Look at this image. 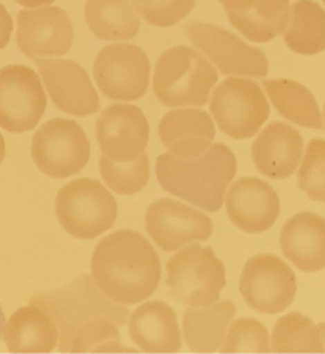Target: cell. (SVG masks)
<instances>
[{"instance_id": "60d3db41", "label": "cell", "mask_w": 325, "mask_h": 354, "mask_svg": "<svg viewBox=\"0 0 325 354\" xmlns=\"http://www.w3.org/2000/svg\"><path fill=\"white\" fill-rule=\"evenodd\" d=\"M322 1H324V3H325V0H322Z\"/></svg>"}, {"instance_id": "7c38bea8", "label": "cell", "mask_w": 325, "mask_h": 354, "mask_svg": "<svg viewBox=\"0 0 325 354\" xmlns=\"http://www.w3.org/2000/svg\"><path fill=\"white\" fill-rule=\"evenodd\" d=\"M46 106V93L32 68L11 64L0 69V127L11 133L32 130Z\"/></svg>"}, {"instance_id": "7402d4cb", "label": "cell", "mask_w": 325, "mask_h": 354, "mask_svg": "<svg viewBox=\"0 0 325 354\" xmlns=\"http://www.w3.org/2000/svg\"><path fill=\"white\" fill-rule=\"evenodd\" d=\"M228 22L248 40L266 43L286 26L289 0H221Z\"/></svg>"}, {"instance_id": "9a60e30c", "label": "cell", "mask_w": 325, "mask_h": 354, "mask_svg": "<svg viewBox=\"0 0 325 354\" xmlns=\"http://www.w3.org/2000/svg\"><path fill=\"white\" fill-rule=\"evenodd\" d=\"M95 136L104 156L113 162H130L145 152L149 126L138 106L115 104L101 112Z\"/></svg>"}, {"instance_id": "6da1fadb", "label": "cell", "mask_w": 325, "mask_h": 354, "mask_svg": "<svg viewBox=\"0 0 325 354\" xmlns=\"http://www.w3.org/2000/svg\"><path fill=\"white\" fill-rule=\"evenodd\" d=\"M91 277L98 289L118 304L148 299L160 279V261L154 246L137 231L118 230L93 250Z\"/></svg>"}, {"instance_id": "d6986e66", "label": "cell", "mask_w": 325, "mask_h": 354, "mask_svg": "<svg viewBox=\"0 0 325 354\" xmlns=\"http://www.w3.org/2000/svg\"><path fill=\"white\" fill-rule=\"evenodd\" d=\"M303 153L300 133L282 122L267 124L252 144V159L257 170L270 178H288L299 167Z\"/></svg>"}, {"instance_id": "d4e9b609", "label": "cell", "mask_w": 325, "mask_h": 354, "mask_svg": "<svg viewBox=\"0 0 325 354\" xmlns=\"http://www.w3.org/2000/svg\"><path fill=\"white\" fill-rule=\"evenodd\" d=\"M84 19L95 37L108 41L130 40L141 25L131 0H86Z\"/></svg>"}, {"instance_id": "cb8c5ba5", "label": "cell", "mask_w": 325, "mask_h": 354, "mask_svg": "<svg viewBox=\"0 0 325 354\" xmlns=\"http://www.w3.org/2000/svg\"><path fill=\"white\" fill-rule=\"evenodd\" d=\"M234 314L235 306L228 300L187 308L181 325L185 343L195 353H216Z\"/></svg>"}, {"instance_id": "4dcf8cb0", "label": "cell", "mask_w": 325, "mask_h": 354, "mask_svg": "<svg viewBox=\"0 0 325 354\" xmlns=\"http://www.w3.org/2000/svg\"><path fill=\"white\" fill-rule=\"evenodd\" d=\"M221 353H270L268 330L254 318L235 319L221 343Z\"/></svg>"}, {"instance_id": "4316f807", "label": "cell", "mask_w": 325, "mask_h": 354, "mask_svg": "<svg viewBox=\"0 0 325 354\" xmlns=\"http://www.w3.org/2000/svg\"><path fill=\"white\" fill-rule=\"evenodd\" d=\"M261 84L284 118L303 127H324L315 97L306 86L289 79H268L263 80Z\"/></svg>"}, {"instance_id": "603a6c76", "label": "cell", "mask_w": 325, "mask_h": 354, "mask_svg": "<svg viewBox=\"0 0 325 354\" xmlns=\"http://www.w3.org/2000/svg\"><path fill=\"white\" fill-rule=\"evenodd\" d=\"M4 342L10 353H50L58 343V329L37 306L19 307L6 322Z\"/></svg>"}, {"instance_id": "f35d334b", "label": "cell", "mask_w": 325, "mask_h": 354, "mask_svg": "<svg viewBox=\"0 0 325 354\" xmlns=\"http://www.w3.org/2000/svg\"><path fill=\"white\" fill-rule=\"evenodd\" d=\"M324 120H325V104H324Z\"/></svg>"}, {"instance_id": "d6a6232c", "label": "cell", "mask_w": 325, "mask_h": 354, "mask_svg": "<svg viewBox=\"0 0 325 354\" xmlns=\"http://www.w3.org/2000/svg\"><path fill=\"white\" fill-rule=\"evenodd\" d=\"M131 3L145 22L167 28L184 19L194 10L196 0H131Z\"/></svg>"}, {"instance_id": "5b68a950", "label": "cell", "mask_w": 325, "mask_h": 354, "mask_svg": "<svg viewBox=\"0 0 325 354\" xmlns=\"http://www.w3.org/2000/svg\"><path fill=\"white\" fill-rule=\"evenodd\" d=\"M166 271L170 296L188 307L212 306L225 286L224 263L207 246L183 248L167 260Z\"/></svg>"}, {"instance_id": "8992f818", "label": "cell", "mask_w": 325, "mask_h": 354, "mask_svg": "<svg viewBox=\"0 0 325 354\" xmlns=\"http://www.w3.org/2000/svg\"><path fill=\"white\" fill-rule=\"evenodd\" d=\"M55 216L72 236L93 239L108 231L118 214L112 194L97 180L76 178L65 184L54 202Z\"/></svg>"}, {"instance_id": "484cf974", "label": "cell", "mask_w": 325, "mask_h": 354, "mask_svg": "<svg viewBox=\"0 0 325 354\" xmlns=\"http://www.w3.org/2000/svg\"><path fill=\"white\" fill-rule=\"evenodd\" d=\"M285 44L296 54L315 55L325 50V10L314 0H296L281 33Z\"/></svg>"}, {"instance_id": "9c48e42d", "label": "cell", "mask_w": 325, "mask_h": 354, "mask_svg": "<svg viewBox=\"0 0 325 354\" xmlns=\"http://www.w3.org/2000/svg\"><path fill=\"white\" fill-rule=\"evenodd\" d=\"M151 65L147 53L130 43H113L98 51L93 76L101 93L115 101L141 98L149 83Z\"/></svg>"}, {"instance_id": "3957f363", "label": "cell", "mask_w": 325, "mask_h": 354, "mask_svg": "<svg viewBox=\"0 0 325 354\" xmlns=\"http://www.w3.org/2000/svg\"><path fill=\"white\" fill-rule=\"evenodd\" d=\"M29 304L37 306L53 319L58 329V350L62 353H68L71 339L82 326L100 318H108L119 326L129 317L127 307L109 300L89 274H80L61 288L33 295Z\"/></svg>"}, {"instance_id": "1f68e13d", "label": "cell", "mask_w": 325, "mask_h": 354, "mask_svg": "<svg viewBox=\"0 0 325 354\" xmlns=\"http://www.w3.org/2000/svg\"><path fill=\"white\" fill-rule=\"evenodd\" d=\"M297 180L310 199L325 202V140L313 138L307 144Z\"/></svg>"}, {"instance_id": "2e32d148", "label": "cell", "mask_w": 325, "mask_h": 354, "mask_svg": "<svg viewBox=\"0 0 325 354\" xmlns=\"http://www.w3.org/2000/svg\"><path fill=\"white\" fill-rule=\"evenodd\" d=\"M36 65L46 90L58 109L76 116L98 112L97 91L82 65L61 58H37Z\"/></svg>"}, {"instance_id": "8d00e7d4", "label": "cell", "mask_w": 325, "mask_h": 354, "mask_svg": "<svg viewBox=\"0 0 325 354\" xmlns=\"http://www.w3.org/2000/svg\"><path fill=\"white\" fill-rule=\"evenodd\" d=\"M4 156H6V144H4V138H3V136L0 134V163L3 162Z\"/></svg>"}, {"instance_id": "ffe728a7", "label": "cell", "mask_w": 325, "mask_h": 354, "mask_svg": "<svg viewBox=\"0 0 325 354\" xmlns=\"http://www.w3.org/2000/svg\"><path fill=\"white\" fill-rule=\"evenodd\" d=\"M284 256L299 270L314 272L325 268V218L300 212L288 218L281 230Z\"/></svg>"}, {"instance_id": "e0dca14e", "label": "cell", "mask_w": 325, "mask_h": 354, "mask_svg": "<svg viewBox=\"0 0 325 354\" xmlns=\"http://www.w3.org/2000/svg\"><path fill=\"white\" fill-rule=\"evenodd\" d=\"M225 210L239 230L259 234L275 223L279 214V198L268 183L256 177H242L228 188Z\"/></svg>"}, {"instance_id": "e575fe53", "label": "cell", "mask_w": 325, "mask_h": 354, "mask_svg": "<svg viewBox=\"0 0 325 354\" xmlns=\"http://www.w3.org/2000/svg\"><path fill=\"white\" fill-rule=\"evenodd\" d=\"M19 6L25 8H36V7H43V6H50L55 0H15Z\"/></svg>"}, {"instance_id": "74e56055", "label": "cell", "mask_w": 325, "mask_h": 354, "mask_svg": "<svg viewBox=\"0 0 325 354\" xmlns=\"http://www.w3.org/2000/svg\"><path fill=\"white\" fill-rule=\"evenodd\" d=\"M318 328H319V330H321V335H322V342H324V346H325V322H321V324L318 325Z\"/></svg>"}, {"instance_id": "d590c367", "label": "cell", "mask_w": 325, "mask_h": 354, "mask_svg": "<svg viewBox=\"0 0 325 354\" xmlns=\"http://www.w3.org/2000/svg\"><path fill=\"white\" fill-rule=\"evenodd\" d=\"M6 317H4V314H3V311H1V306H0V337L4 335V329H6Z\"/></svg>"}, {"instance_id": "52a82bcc", "label": "cell", "mask_w": 325, "mask_h": 354, "mask_svg": "<svg viewBox=\"0 0 325 354\" xmlns=\"http://www.w3.org/2000/svg\"><path fill=\"white\" fill-rule=\"evenodd\" d=\"M209 109L219 129L236 140L253 137L270 116L263 90L243 76L224 79L213 90Z\"/></svg>"}, {"instance_id": "5bb4252c", "label": "cell", "mask_w": 325, "mask_h": 354, "mask_svg": "<svg viewBox=\"0 0 325 354\" xmlns=\"http://www.w3.org/2000/svg\"><path fill=\"white\" fill-rule=\"evenodd\" d=\"M145 230L165 252L195 241H207L213 232L212 220L202 212L170 198L152 202L145 212Z\"/></svg>"}, {"instance_id": "4fadbf2b", "label": "cell", "mask_w": 325, "mask_h": 354, "mask_svg": "<svg viewBox=\"0 0 325 354\" xmlns=\"http://www.w3.org/2000/svg\"><path fill=\"white\" fill-rule=\"evenodd\" d=\"M17 44L29 58L59 57L73 41V26L65 10L57 6L24 8L17 15Z\"/></svg>"}, {"instance_id": "f1b7e54d", "label": "cell", "mask_w": 325, "mask_h": 354, "mask_svg": "<svg viewBox=\"0 0 325 354\" xmlns=\"http://www.w3.org/2000/svg\"><path fill=\"white\" fill-rule=\"evenodd\" d=\"M100 173L111 189L122 195H133L148 183L149 160L145 152L130 162H113L102 155L100 158Z\"/></svg>"}, {"instance_id": "ba28073f", "label": "cell", "mask_w": 325, "mask_h": 354, "mask_svg": "<svg viewBox=\"0 0 325 354\" xmlns=\"http://www.w3.org/2000/svg\"><path fill=\"white\" fill-rule=\"evenodd\" d=\"M32 158L46 176L66 178L79 173L89 162L90 142L79 123L55 118L33 134Z\"/></svg>"}, {"instance_id": "44dd1931", "label": "cell", "mask_w": 325, "mask_h": 354, "mask_svg": "<svg viewBox=\"0 0 325 354\" xmlns=\"http://www.w3.org/2000/svg\"><path fill=\"white\" fill-rule=\"evenodd\" d=\"M129 335L145 353H177L181 350L177 315L162 300L145 301L131 313Z\"/></svg>"}, {"instance_id": "ac0fdd59", "label": "cell", "mask_w": 325, "mask_h": 354, "mask_svg": "<svg viewBox=\"0 0 325 354\" xmlns=\"http://www.w3.org/2000/svg\"><path fill=\"white\" fill-rule=\"evenodd\" d=\"M158 134L171 155L192 159L212 147L216 129L207 112L196 108H177L163 115Z\"/></svg>"}, {"instance_id": "f546056e", "label": "cell", "mask_w": 325, "mask_h": 354, "mask_svg": "<svg viewBox=\"0 0 325 354\" xmlns=\"http://www.w3.org/2000/svg\"><path fill=\"white\" fill-rule=\"evenodd\" d=\"M131 351L122 346L118 325L100 318L82 326L71 339L68 353H120Z\"/></svg>"}, {"instance_id": "836d02e7", "label": "cell", "mask_w": 325, "mask_h": 354, "mask_svg": "<svg viewBox=\"0 0 325 354\" xmlns=\"http://www.w3.org/2000/svg\"><path fill=\"white\" fill-rule=\"evenodd\" d=\"M14 29L12 18L7 8L0 3V50L7 46L11 39V33Z\"/></svg>"}, {"instance_id": "277c9868", "label": "cell", "mask_w": 325, "mask_h": 354, "mask_svg": "<svg viewBox=\"0 0 325 354\" xmlns=\"http://www.w3.org/2000/svg\"><path fill=\"white\" fill-rule=\"evenodd\" d=\"M219 75L206 57L188 46H176L155 64L152 88L166 106L205 105Z\"/></svg>"}, {"instance_id": "7a4b0ae2", "label": "cell", "mask_w": 325, "mask_h": 354, "mask_svg": "<svg viewBox=\"0 0 325 354\" xmlns=\"http://www.w3.org/2000/svg\"><path fill=\"white\" fill-rule=\"evenodd\" d=\"M155 171L160 187L169 194L206 212H217L236 173V159L227 145L217 142L192 159H180L170 152L160 153Z\"/></svg>"}, {"instance_id": "30bf717a", "label": "cell", "mask_w": 325, "mask_h": 354, "mask_svg": "<svg viewBox=\"0 0 325 354\" xmlns=\"http://www.w3.org/2000/svg\"><path fill=\"white\" fill-rule=\"evenodd\" d=\"M185 33L223 75L263 77L268 72L266 54L224 28L194 21L185 26Z\"/></svg>"}, {"instance_id": "8fae6325", "label": "cell", "mask_w": 325, "mask_h": 354, "mask_svg": "<svg viewBox=\"0 0 325 354\" xmlns=\"http://www.w3.org/2000/svg\"><path fill=\"white\" fill-rule=\"evenodd\" d=\"M296 290L295 272L274 254L252 256L242 268L239 292L254 311L264 314L285 311L295 300Z\"/></svg>"}, {"instance_id": "ab89813d", "label": "cell", "mask_w": 325, "mask_h": 354, "mask_svg": "<svg viewBox=\"0 0 325 354\" xmlns=\"http://www.w3.org/2000/svg\"><path fill=\"white\" fill-rule=\"evenodd\" d=\"M219 1H220V3H221V0H219Z\"/></svg>"}, {"instance_id": "83f0119b", "label": "cell", "mask_w": 325, "mask_h": 354, "mask_svg": "<svg viewBox=\"0 0 325 354\" xmlns=\"http://www.w3.org/2000/svg\"><path fill=\"white\" fill-rule=\"evenodd\" d=\"M272 353H324L322 335L308 317L289 313L277 319L271 332Z\"/></svg>"}]
</instances>
